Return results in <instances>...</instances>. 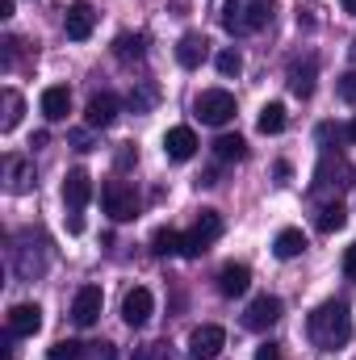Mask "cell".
Wrapping results in <instances>:
<instances>
[{
    "label": "cell",
    "mask_w": 356,
    "mask_h": 360,
    "mask_svg": "<svg viewBox=\"0 0 356 360\" xmlns=\"http://www.w3.org/2000/svg\"><path fill=\"white\" fill-rule=\"evenodd\" d=\"M306 331H310V344H314V348L336 352V348H344V344L352 340V314H348L344 302H323V306L310 314Z\"/></svg>",
    "instance_id": "6da1fadb"
},
{
    "label": "cell",
    "mask_w": 356,
    "mask_h": 360,
    "mask_svg": "<svg viewBox=\"0 0 356 360\" xmlns=\"http://www.w3.org/2000/svg\"><path fill=\"white\" fill-rule=\"evenodd\" d=\"M268 21H272V0H227V4H222V25H227L235 38L260 34Z\"/></svg>",
    "instance_id": "7a4b0ae2"
},
{
    "label": "cell",
    "mask_w": 356,
    "mask_h": 360,
    "mask_svg": "<svg viewBox=\"0 0 356 360\" xmlns=\"http://www.w3.org/2000/svg\"><path fill=\"white\" fill-rule=\"evenodd\" d=\"M218 235H222V214H218V210H201L197 222H193V231L180 235V256H184V260H197Z\"/></svg>",
    "instance_id": "3957f363"
},
{
    "label": "cell",
    "mask_w": 356,
    "mask_h": 360,
    "mask_svg": "<svg viewBox=\"0 0 356 360\" xmlns=\"http://www.w3.org/2000/svg\"><path fill=\"white\" fill-rule=\"evenodd\" d=\"M101 205L113 222H134L139 218V193L126 184V180H109L101 188Z\"/></svg>",
    "instance_id": "277c9868"
},
{
    "label": "cell",
    "mask_w": 356,
    "mask_h": 360,
    "mask_svg": "<svg viewBox=\"0 0 356 360\" xmlns=\"http://www.w3.org/2000/svg\"><path fill=\"white\" fill-rule=\"evenodd\" d=\"M197 117L205 122V126H227L231 117H235V96L227 89H205L201 96H197Z\"/></svg>",
    "instance_id": "5b68a950"
},
{
    "label": "cell",
    "mask_w": 356,
    "mask_h": 360,
    "mask_svg": "<svg viewBox=\"0 0 356 360\" xmlns=\"http://www.w3.org/2000/svg\"><path fill=\"white\" fill-rule=\"evenodd\" d=\"M42 269H46L42 243H34V235H21L17 248H13V272H17V281H34Z\"/></svg>",
    "instance_id": "8992f818"
},
{
    "label": "cell",
    "mask_w": 356,
    "mask_h": 360,
    "mask_svg": "<svg viewBox=\"0 0 356 360\" xmlns=\"http://www.w3.org/2000/svg\"><path fill=\"white\" fill-rule=\"evenodd\" d=\"M222 348H227V331L214 327V323H205L189 335V360H218Z\"/></svg>",
    "instance_id": "52a82bcc"
},
{
    "label": "cell",
    "mask_w": 356,
    "mask_h": 360,
    "mask_svg": "<svg viewBox=\"0 0 356 360\" xmlns=\"http://www.w3.org/2000/svg\"><path fill=\"white\" fill-rule=\"evenodd\" d=\"M92 30H96V8H92L89 0L68 4V13H63V34H68L72 42H84Z\"/></svg>",
    "instance_id": "ba28073f"
},
{
    "label": "cell",
    "mask_w": 356,
    "mask_h": 360,
    "mask_svg": "<svg viewBox=\"0 0 356 360\" xmlns=\"http://www.w3.org/2000/svg\"><path fill=\"white\" fill-rule=\"evenodd\" d=\"M117 113H122V101L113 92H96L89 101V109H84V126L89 130H105V126L117 122Z\"/></svg>",
    "instance_id": "9c48e42d"
},
{
    "label": "cell",
    "mask_w": 356,
    "mask_h": 360,
    "mask_svg": "<svg viewBox=\"0 0 356 360\" xmlns=\"http://www.w3.org/2000/svg\"><path fill=\"white\" fill-rule=\"evenodd\" d=\"M276 319H281V297H272V293H260V297L243 310V327H248V331H268Z\"/></svg>",
    "instance_id": "30bf717a"
},
{
    "label": "cell",
    "mask_w": 356,
    "mask_h": 360,
    "mask_svg": "<svg viewBox=\"0 0 356 360\" xmlns=\"http://www.w3.org/2000/svg\"><path fill=\"white\" fill-rule=\"evenodd\" d=\"M151 310H155V297H151V289H143V285H134V289L122 297V319H126V327H143V323L151 319Z\"/></svg>",
    "instance_id": "8fae6325"
},
{
    "label": "cell",
    "mask_w": 356,
    "mask_h": 360,
    "mask_svg": "<svg viewBox=\"0 0 356 360\" xmlns=\"http://www.w3.org/2000/svg\"><path fill=\"white\" fill-rule=\"evenodd\" d=\"M42 331V310L34 302H21L8 310V335L13 340H25V335H38Z\"/></svg>",
    "instance_id": "7c38bea8"
},
{
    "label": "cell",
    "mask_w": 356,
    "mask_h": 360,
    "mask_svg": "<svg viewBox=\"0 0 356 360\" xmlns=\"http://www.w3.org/2000/svg\"><path fill=\"white\" fill-rule=\"evenodd\" d=\"M89 197H92V180L84 168H72L68 172V180H63V205L72 210V214H80L84 205H89Z\"/></svg>",
    "instance_id": "4fadbf2b"
},
{
    "label": "cell",
    "mask_w": 356,
    "mask_h": 360,
    "mask_svg": "<svg viewBox=\"0 0 356 360\" xmlns=\"http://www.w3.org/2000/svg\"><path fill=\"white\" fill-rule=\"evenodd\" d=\"M101 306H105L101 289H96V285H84V289L76 293V302H72V319H76V327H92V323L101 319Z\"/></svg>",
    "instance_id": "5bb4252c"
},
{
    "label": "cell",
    "mask_w": 356,
    "mask_h": 360,
    "mask_svg": "<svg viewBox=\"0 0 356 360\" xmlns=\"http://www.w3.org/2000/svg\"><path fill=\"white\" fill-rule=\"evenodd\" d=\"M164 155L177 160V164L193 160V155H197V134H193L189 126H172V130L164 134Z\"/></svg>",
    "instance_id": "9a60e30c"
},
{
    "label": "cell",
    "mask_w": 356,
    "mask_h": 360,
    "mask_svg": "<svg viewBox=\"0 0 356 360\" xmlns=\"http://www.w3.org/2000/svg\"><path fill=\"white\" fill-rule=\"evenodd\" d=\"M252 285V269L248 264H222L218 269V293L222 297H243Z\"/></svg>",
    "instance_id": "2e32d148"
},
{
    "label": "cell",
    "mask_w": 356,
    "mask_h": 360,
    "mask_svg": "<svg viewBox=\"0 0 356 360\" xmlns=\"http://www.w3.org/2000/svg\"><path fill=\"white\" fill-rule=\"evenodd\" d=\"M4 180H8V193H30L34 188V164L21 160V155H8L4 160Z\"/></svg>",
    "instance_id": "e0dca14e"
},
{
    "label": "cell",
    "mask_w": 356,
    "mask_h": 360,
    "mask_svg": "<svg viewBox=\"0 0 356 360\" xmlns=\"http://www.w3.org/2000/svg\"><path fill=\"white\" fill-rule=\"evenodd\" d=\"M72 113V92L63 89V84H51V89L42 92V117L46 122H63Z\"/></svg>",
    "instance_id": "ac0fdd59"
},
{
    "label": "cell",
    "mask_w": 356,
    "mask_h": 360,
    "mask_svg": "<svg viewBox=\"0 0 356 360\" xmlns=\"http://www.w3.org/2000/svg\"><path fill=\"white\" fill-rule=\"evenodd\" d=\"M314 72H319V63H314V59H302V63H289V92L306 101V96L314 92Z\"/></svg>",
    "instance_id": "d6986e66"
},
{
    "label": "cell",
    "mask_w": 356,
    "mask_h": 360,
    "mask_svg": "<svg viewBox=\"0 0 356 360\" xmlns=\"http://www.w3.org/2000/svg\"><path fill=\"white\" fill-rule=\"evenodd\" d=\"M205 46H210V42H205L201 34H184V38L177 42V63H180V68H189V72H193V68H201Z\"/></svg>",
    "instance_id": "ffe728a7"
},
{
    "label": "cell",
    "mask_w": 356,
    "mask_h": 360,
    "mask_svg": "<svg viewBox=\"0 0 356 360\" xmlns=\"http://www.w3.org/2000/svg\"><path fill=\"white\" fill-rule=\"evenodd\" d=\"M272 252H276L281 260H293V256H302V252H306V235H302L298 226H285V231L272 239Z\"/></svg>",
    "instance_id": "44dd1931"
},
{
    "label": "cell",
    "mask_w": 356,
    "mask_h": 360,
    "mask_svg": "<svg viewBox=\"0 0 356 360\" xmlns=\"http://www.w3.org/2000/svg\"><path fill=\"white\" fill-rule=\"evenodd\" d=\"M113 55L126 59V63H130V59H143V55H147V34H122V38L113 42Z\"/></svg>",
    "instance_id": "7402d4cb"
},
{
    "label": "cell",
    "mask_w": 356,
    "mask_h": 360,
    "mask_svg": "<svg viewBox=\"0 0 356 360\" xmlns=\"http://www.w3.org/2000/svg\"><path fill=\"white\" fill-rule=\"evenodd\" d=\"M214 155H218L222 164H239V160L248 155V143H243L239 134H222V139L214 143Z\"/></svg>",
    "instance_id": "603a6c76"
},
{
    "label": "cell",
    "mask_w": 356,
    "mask_h": 360,
    "mask_svg": "<svg viewBox=\"0 0 356 360\" xmlns=\"http://www.w3.org/2000/svg\"><path fill=\"white\" fill-rule=\"evenodd\" d=\"M256 126H260V134H281L285 130V105L268 101L265 109H260V117H256Z\"/></svg>",
    "instance_id": "cb8c5ba5"
},
{
    "label": "cell",
    "mask_w": 356,
    "mask_h": 360,
    "mask_svg": "<svg viewBox=\"0 0 356 360\" xmlns=\"http://www.w3.org/2000/svg\"><path fill=\"white\" fill-rule=\"evenodd\" d=\"M344 222H348V210H344L340 201H336V205H323V210H319V218H314V226H319L323 235H331V231H340Z\"/></svg>",
    "instance_id": "d4e9b609"
},
{
    "label": "cell",
    "mask_w": 356,
    "mask_h": 360,
    "mask_svg": "<svg viewBox=\"0 0 356 360\" xmlns=\"http://www.w3.org/2000/svg\"><path fill=\"white\" fill-rule=\"evenodd\" d=\"M21 109H25L21 92L4 89V117H0V130H4V134H8V130H17V122H21Z\"/></svg>",
    "instance_id": "484cf974"
},
{
    "label": "cell",
    "mask_w": 356,
    "mask_h": 360,
    "mask_svg": "<svg viewBox=\"0 0 356 360\" xmlns=\"http://www.w3.org/2000/svg\"><path fill=\"white\" fill-rule=\"evenodd\" d=\"M151 252H155V256H180V235L168 231V226L155 231V235H151Z\"/></svg>",
    "instance_id": "4316f807"
},
{
    "label": "cell",
    "mask_w": 356,
    "mask_h": 360,
    "mask_svg": "<svg viewBox=\"0 0 356 360\" xmlns=\"http://www.w3.org/2000/svg\"><path fill=\"white\" fill-rule=\"evenodd\" d=\"M46 360H84V344H80V340H59V344L46 352Z\"/></svg>",
    "instance_id": "83f0119b"
},
{
    "label": "cell",
    "mask_w": 356,
    "mask_h": 360,
    "mask_svg": "<svg viewBox=\"0 0 356 360\" xmlns=\"http://www.w3.org/2000/svg\"><path fill=\"white\" fill-rule=\"evenodd\" d=\"M214 63H218L222 76H239V72H243V55H239V51H218Z\"/></svg>",
    "instance_id": "f1b7e54d"
},
{
    "label": "cell",
    "mask_w": 356,
    "mask_h": 360,
    "mask_svg": "<svg viewBox=\"0 0 356 360\" xmlns=\"http://www.w3.org/2000/svg\"><path fill=\"white\" fill-rule=\"evenodd\" d=\"M130 360H168V344H160V340L155 344H139Z\"/></svg>",
    "instance_id": "f546056e"
},
{
    "label": "cell",
    "mask_w": 356,
    "mask_h": 360,
    "mask_svg": "<svg viewBox=\"0 0 356 360\" xmlns=\"http://www.w3.org/2000/svg\"><path fill=\"white\" fill-rule=\"evenodd\" d=\"M340 96H344L348 105H356V72H348V76H340Z\"/></svg>",
    "instance_id": "4dcf8cb0"
},
{
    "label": "cell",
    "mask_w": 356,
    "mask_h": 360,
    "mask_svg": "<svg viewBox=\"0 0 356 360\" xmlns=\"http://www.w3.org/2000/svg\"><path fill=\"white\" fill-rule=\"evenodd\" d=\"M256 360H281V348L276 344H260L256 348Z\"/></svg>",
    "instance_id": "1f68e13d"
},
{
    "label": "cell",
    "mask_w": 356,
    "mask_h": 360,
    "mask_svg": "<svg viewBox=\"0 0 356 360\" xmlns=\"http://www.w3.org/2000/svg\"><path fill=\"white\" fill-rule=\"evenodd\" d=\"M344 272H348V276L356 281V243L348 248V252H344Z\"/></svg>",
    "instance_id": "d6a6232c"
},
{
    "label": "cell",
    "mask_w": 356,
    "mask_h": 360,
    "mask_svg": "<svg viewBox=\"0 0 356 360\" xmlns=\"http://www.w3.org/2000/svg\"><path fill=\"white\" fill-rule=\"evenodd\" d=\"M289 176H293V168L289 164H276V184H289Z\"/></svg>",
    "instance_id": "836d02e7"
},
{
    "label": "cell",
    "mask_w": 356,
    "mask_h": 360,
    "mask_svg": "<svg viewBox=\"0 0 356 360\" xmlns=\"http://www.w3.org/2000/svg\"><path fill=\"white\" fill-rule=\"evenodd\" d=\"M72 143H76L80 151H89V134H84V130H76V134H72Z\"/></svg>",
    "instance_id": "e575fe53"
},
{
    "label": "cell",
    "mask_w": 356,
    "mask_h": 360,
    "mask_svg": "<svg viewBox=\"0 0 356 360\" xmlns=\"http://www.w3.org/2000/svg\"><path fill=\"white\" fill-rule=\"evenodd\" d=\"M0 17H13V0H0Z\"/></svg>",
    "instance_id": "d590c367"
},
{
    "label": "cell",
    "mask_w": 356,
    "mask_h": 360,
    "mask_svg": "<svg viewBox=\"0 0 356 360\" xmlns=\"http://www.w3.org/2000/svg\"><path fill=\"white\" fill-rule=\"evenodd\" d=\"M348 139H352V143H356V117H352V122H348Z\"/></svg>",
    "instance_id": "8d00e7d4"
},
{
    "label": "cell",
    "mask_w": 356,
    "mask_h": 360,
    "mask_svg": "<svg viewBox=\"0 0 356 360\" xmlns=\"http://www.w3.org/2000/svg\"><path fill=\"white\" fill-rule=\"evenodd\" d=\"M344 8H348V13H356V0H344Z\"/></svg>",
    "instance_id": "74e56055"
},
{
    "label": "cell",
    "mask_w": 356,
    "mask_h": 360,
    "mask_svg": "<svg viewBox=\"0 0 356 360\" xmlns=\"http://www.w3.org/2000/svg\"><path fill=\"white\" fill-rule=\"evenodd\" d=\"M352 63H356V42H352Z\"/></svg>",
    "instance_id": "f35d334b"
}]
</instances>
